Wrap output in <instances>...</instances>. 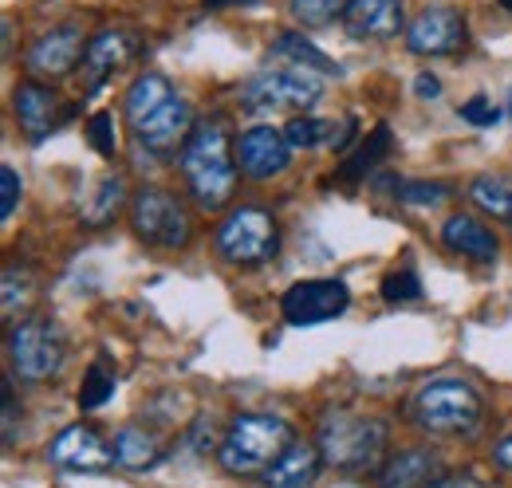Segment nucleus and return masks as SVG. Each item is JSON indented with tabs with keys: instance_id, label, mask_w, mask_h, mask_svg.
<instances>
[{
	"instance_id": "f257e3e1",
	"label": "nucleus",
	"mask_w": 512,
	"mask_h": 488,
	"mask_svg": "<svg viewBox=\"0 0 512 488\" xmlns=\"http://www.w3.org/2000/svg\"><path fill=\"white\" fill-rule=\"evenodd\" d=\"M178 170L190 185V197L197 201V209L217 213L233 201L241 166H237V146H233L225 122L209 119L193 126L190 142L178 154Z\"/></svg>"
},
{
	"instance_id": "f03ea898",
	"label": "nucleus",
	"mask_w": 512,
	"mask_h": 488,
	"mask_svg": "<svg viewBox=\"0 0 512 488\" xmlns=\"http://www.w3.org/2000/svg\"><path fill=\"white\" fill-rule=\"evenodd\" d=\"M292 441L296 429L280 414H237L217 445V461L229 477H264Z\"/></svg>"
},
{
	"instance_id": "7ed1b4c3",
	"label": "nucleus",
	"mask_w": 512,
	"mask_h": 488,
	"mask_svg": "<svg viewBox=\"0 0 512 488\" xmlns=\"http://www.w3.org/2000/svg\"><path fill=\"white\" fill-rule=\"evenodd\" d=\"M316 445L323 453V465H331L339 473H367L383 461L386 445H390V429L383 418L331 410L320 418Z\"/></svg>"
},
{
	"instance_id": "20e7f679",
	"label": "nucleus",
	"mask_w": 512,
	"mask_h": 488,
	"mask_svg": "<svg viewBox=\"0 0 512 488\" xmlns=\"http://www.w3.org/2000/svg\"><path fill=\"white\" fill-rule=\"evenodd\" d=\"M410 422L430 437H469L485 422V402L465 378H434L410 398Z\"/></svg>"
},
{
	"instance_id": "39448f33",
	"label": "nucleus",
	"mask_w": 512,
	"mask_h": 488,
	"mask_svg": "<svg viewBox=\"0 0 512 488\" xmlns=\"http://www.w3.org/2000/svg\"><path fill=\"white\" fill-rule=\"evenodd\" d=\"M323 99V75L308 67H264L245 79L241 87V107L253 115H304L308 107H316Z\"/></svg>"
},
{
	"instance_id": "423d86ee",
	"label": "nucleus",
	"mask_w": 512,
	"mask_h": 488,
	"mask_svg": "<svg viewBox=\"0 0 512 488\" xmlns=\"http://www.w3.org/2000/svg\"><path fill=\"white\" fill-rule=\"evenodd\" d=\"M8 363L20 382H48L67 363V335L52 315H28L8 331Z\"/></svg>"
},
{
	"instance_id": "0eeeda50",
	"label": "nucleus",
	"mask_w": 512,
	"mask_h": 488,
	"mask_svg": "<svg viewBox=\"0 0 512 488\" xmlns=\"http://www.w3.org/2000/svg\"><path fill=\"white\" fill-rule=\"evenodd\" d=\"M217 256L233 268H256L268 264L280 252V225L268 209L260 205H241L233 213H225V221L217 225Z\"/></svg>"
},
{
	"instance_id": "6e6552de",
	"label": "nucleus",
	"mask_w": 512,
	"mask_h": 488,
	"mask_svg": "<svg viewBox=\"0 0 512 488\" xmlns=\"http://www.w3.org/2000/svg\"><path fill=\"white\" fill-rule=\"evenodd\" d=\"M130 225L138 241H146L150 248H166V252L186 248L193 237L186 205L162 185H142L130 197Z\"/></svg>"
},
{
	"instance_id": "1a4fd4ad",
	"label": "nucleus",
	"mask_w": 512,
	"mask_h": 488,
	"mask_svg": "<svg viewBox=\"0 0 512 488\" xmlns=\"http://www.w3.org/2000/svg\"><path fill=\"white\" fill-rule=\"evenodd\" d=\"M351 307V288L335 276H323V280H300L284 292L280 311L292 327H320L339 319L343 311Z\"/></svg>"
},
{
	"instance_id": "9d476101",
	"label": "nucleus",
	"mask_w": 512,
	"mask_h": 488,
	"mask_svg": "<svg viewBox=\"0 0 512 488\" xmlns=\"http://www.w3.org/2000/svg\"><path fill=\"white\" fill-rule=\"evenodd\" d=\"M190 134H193V107L182 95H174L170 103H162L154 115H146V119L134 126L138 150H146V154L158 158V162L178 158L182 146L190 142Z\"/></svg>"
},
{
	"instance_id": "9b49d317",
	"label": "nucleus",
	"mask_w": 512,
	"mask_h": 488,
	"mask_svg": "<svg viewBox=\"0 0 512 488\" xmlns=\"http://www.w3.org/2000/svg\"><path fill=\"white\" fill-rule=\"evenodd\" d=\"M237 166L249 182H272L292 166V142L284 130L260 122L237 138Z\"/></svg>"
},
{
	"instance_id": "f8f14e48",
	"label": "nucleus",
	"mask_w": 512,
	"mask_h": 488,
	"mask_svg": "<svg viewBox=\"0 0 512 488\" xmlns=\"http://www.w3.org/2000/svg\"><path fill=\"white\" fill-rule=\"evenodd\" d=\"M48 461L64 473H107L115 469V449L103 441V433L91 426H67L64 433H56V441L48 445Z\"/></svg>"
},
{
	"instance_id": "ddd939ff",
	"label": "nucleus",
	"mask_w": 512,
	"mask_h": 488,
	"mask_svg": "<svg viewBox=\"0 0 512 488\" xmlns=\"http://www.w3.org/2000/svg\"><path fill=\"white\" fill-rule=\"evenodd\" d=\"M461 44H465V16L457 8H446V4L418 12L406 28V48L414 56L438 60V56H453Z\"/></svg>"
},
{
	"instance_id": "4468645a",
	"label": "nucleus",
	"mask_w": 512,
	"mask_h": 488,
	"mask_svg": "<svg viewBox=\"0 0 512 488\" xmlns=\"http://www.w3.org/2000/svg\"><path fill=\"white\" fill-rule=\"evenodd\" d=\"M87 44H83V32L75 24H60L52 32H44L32 48H28V71L32 79H64L75 71V63L83 60Z\"/></svg>"
},
{
	"instance_id": "2eb2a0df",
	"label": "nucleus",
	"mask_w": 512,
	"mask_h": 488,
	"mask_svg": "<svg viewBox=\"0 0 512 488\" xmlns=\"http://www.w3.org/2000/svg\"><path fill=\"white\" fill-rule=\"evenodd\" d=\"M12 111H16V119L24 126V134L32 138V142H44L56 126H60V95H56V87H48L44 79H24V83H16V91H12Z\"/></svg>"
},
{
	"instance_id": "dca6fc26",
	"label": "nucleus",
	"mask_w": 512,
	"mask_h": 488,
	"mask_svg": "<svg viewBox=\"0 0 512 488\" xmlns=\"http://www.w3.org/2000/svg\"><path fill=\"white\" fill-rule=\"evenodd\" d=\"M402 20H406L402 0H347L343 8V28L351 40L386 44L402 32Z\"/></svg>"
},
{
	"instance_id": "f3484780",
	"label": "nucleus",
	"mask_w": 512,
	"mask_h": 488,
	"mask_svg": "<svg viewBox=\"0 0 512 488\" xmlns=\"http://www.w3.org/2000/svg\"><path fill=\"white\" fill-rule=\"evenodd\" d=\"M138 40L134 32H123V28H103L87 40V52H83V75H87V87H103L107 75H115L119 67H127L130 56H134Z\"/></svg>"
},
{
	"instance_id": "a211bd4d",
	"label": "nucleus",
	"mask_w": 512,
	"mask_h": 488,
	"mask_svg": "<svg viewBox=\"0 0 512 488\" xmlns=\"http://www.w3.org/2000/svg\"><path fill=\"white\" fill-rule=\"evenodd\" d=\"M442 244L457 256H469V260H481V264H493L501 256V241L497 233L481 221V217H469V213H457L442 225Z\"/></svg>"
},
{
	"instance_id": "6ab92c4d",
	"label": "nucleus",
	"mask_w": 512,
	"mask_h": 488,
	"mask_svg": "<svg viewBox=\"0 0 512 488\" xmlns=\"http://www.w3.org/2000/svg\"><path fill=\"white\" fill-rule=\"evenodd\" d=\"M442 473H446V465L434 449H406L383 465L379 488H430Z\"/></svg>"
},
{
	"instance_id": "aec40b11",
	"label": "nucleus",
	"mask_w": 512,
	"mask_h": 488,
	"mask_svg": "<svg viewBox=\"0 0 512 488\" xmlns=\"http://www.w3.org/2000/svg\"><path fill=\"white\" fill-rule=\"evenodd\" d=\"M323 469V453L316 441H292L284 457L260 477L268 488H308Z\"/></svg>"
},
{
	"instance_id": "412c9836",
	"label": "nucleus",
	"mask_w": 512,
	"mask_h": 488,
	"mask_svg": "<svg viewBox=\"0 0 512 488\" xmlns=\"http://www.w3.org/2000/svg\"><path fill=\"white\" fill-rule=\"evenodd\" d=\"M123 201H127V182H123L119 174H103L99 182L83 193V201H79V217H83V225L103 229V225H111V221L119 217Z\"/></svg>"
},
{
	"instance_id": "4be33fe9",
	"label": "nucleus",
	"mask_w": 512,
	"mask_h": 488,
	"mask_svg": "<svg viewBox=\"0 0 512 488\" xmlns=\"http://www.w3.org/2000/svg\"><path fill=\"white\" fill-rule=\"evenodd\" d=\"M390 150H394V134H390V126H375V130H367V138L359 142V150L339 166V182H359V178H367L371 170H379L386 158H390Z\"/></svg>"
},
{
	"instance_id": "5701e85b",
	"label": "nucleus",
	"mask_w": 512,
	"mask_h": 488,
	"mask_svg": "<svg viewBox=\"0 0 512 488\" xmlns=\"http://www.w3.org/2000/svg\"><path fill=\"white\" fill-rule=\"evenodd\" d=\"M111 449H115V465H123V469H130V473H142V469L158 465V457H162L158 437L142 426L119 429L115 441H111Z\"/></svg>"
},
{
	"instance_id": "b1692460",
	"label": "nucleus",
	"mask_w": 512,
	"mask_h": 488,
	"mask_svg": "<svg viewBox=\"0 0 512 488\" xmlns=\"http://www.w3.org/2000/svg\"><path fill=\"white\" fill-rule=\"evenodd\" d=\"M174 99V83L166 79V75H158V71H146V75H138L134 83L127 87V119L130 126H138V122L146 119V115H154L162 103H170Z\"/></svg>"
},
{
	"instance_id": "393cba45",
	"label": "nucleus",
	"mask_w": 512,
	"mask_h": 488,
	"mask_svg": "<svg viewBox=\"0 0 512 488\" xmlns=\"http://www.w3.org/2000/svg\"><path fill=\"white\" fill-rule=\"evenodd\" d=\"M272 52L280 56V60L296 63V67H308V71H320V75H343V67L331 60L327 52H320L308 36H300V32H280L276 36V44H272Z\"/></svg>"
},
{
	"instance_id": "a878e982",
	"label": "nucleus",
	"mask_w": 512,
	"mask_h": 488,
	"mask_svg": "<svg viewBox=\"0 0 512 488\" xmlns=\"http://www.w3.org/2000/svg\"><path fill=\"white\" fill-rule=\"evenodd\" d=\"M469 201L489 217L512 221V174H477L469 182Z\"/></svg>"
},
{
	"instance_id": "bb28decb",
	"label": "nucleus",
	"mask_w": 512,
	"mask_h": 488,
	"mask_svg": "<svg viewBox=\"0 0 512 488\" xmlns=\"http://www.w3.org/2000/svg\"><path fill=\"white\" fill-rule=\"evenodd\" d=\"M383 189H390V197L394 201H402V205H414V209H438V205H446L449 197V185L442 182H410V178H379Z\"/></svg>"
},
{
	"instance_id": "cd10ccee",
	"label": "nucleus",
	"mask_w": 512,
	"mask_h": 488,
	"mask_svg": "<svg viewBox=\"0 0 512 488\" xmlns=\"http://www.w3.org/2000/svg\"><path fill=\"white\" fill-rule=\"evenodd\" d=\"M36 300V276L24 264H8L4 268V288H0V304H4V319L16 323V315H24Z\"/></svg>"
},
{
	"instance_id": "c85d7f7f",
	"label": "nucleus",
	"mask_w": 512,
	"mask_h": 488,
	"mask_svg": "<svg viewBox=\"0 0 512 488\" xmlns=\"http://www.w3.org/2000/svg\"><path fill=\"white\" fill-rule=\"evenodd\" d=\"M284 134H288V142H292V150H312V146H331V138H335V122L327 119H316V115H292V122L284 126Z\"/></svg>"
},
{
	"instance_id": "c756f323",
	"label": "nucleus",
	"mask_w": 512,
	"mask_h": 488,
	"mask_svg": "<svg viewBox=\"0 0 512 488\" xmlns=\"http://www.w3.org/2000/svg\"><path fill=\"white\" fill-rule=\"evenodd\" d=\"M111 394H115V374H107L99 363L87 366L83 386H79V410H99L111 402Z\"/></svg>"
},
{
	"instance_id": "7c9ffc66",
	"label": "nucleus",
	"mask_w": 512,
	"mask_h": 488,
	"mask_svg": "<svg viewBox=\"0 0 512 488\" xmlns=\"http://www.w3.org/2000/svg\"><path fill=\"white\" fill-rule=\"evenodd\" d=\"M347 0H288V12L296 24L304 28H320V24H331L335 16H343Z\"/></svg>"
},
{
	"instance_id": "2f4dec72",
	"label": "nucleus",
	"mask_w": 512,
	"mask_h": 488,
	"mask_svg": "<svg viewBox=\"0 0 512 488\" xmlns=\"http://www.w3.org/2000/svg\"><path fill=\"white\" fill-rule=\"evenodd\" d=\"M383 300L386 304H414L422 300V280L414 268H398L383 280Z\"/></svg>"
},
{
	"instance_id": "473e14b6",
	"label": "nucleus",
	"mask_w": 512,
	"mask_h": 488,
	"mask_svg": "<svg viewBox=\"0 0 512 488\" xmlns=\"http://www.w3.org/2000/svg\"><path fill=\"white\" fill-rule=\"evenodd\" d=\"M87 138H91V146H95L103 158H115V150H119V138H115V115H111V111H95L91 122H87Z\"/></svg>"
},
{
	"instance_id": "72a5a7b5",
	"label": "nucleus",
	"mask_w": 512,
	"mask_h": 488,
	"mask_svg": "<svg viewBox=\"0 0 512 488\" xmlns=\"http://www.w3.org/2000/svg\"><path fill=\"white\" fill-rule=\"evenodd\" d=\"M20 193H24V182H20V174H16L12 166H4V170H0V221H12Z\"/></svg>"
},
{
	"instance_id": "f704fd0d",
	"label": "nucleus",
	"mask_w": 512,
	"mask_h": 488,
	"mask_svg": "<svg viewBox=\"0 0 512 488\" xmlns=\"http://www.w3.org/2000/svg\"><path fill=\"white\" fill-rule=\"evenodd\" d=\"M457 115H461L465 122H473V126H493V122L501 119V111H497V107H493V103H489L485 95L469 99V103H465V107H461Z\"/></svg>"
},
{
	"instance_id": "c9c22d12",
	"label": "nucleus",
	"mask_w": 512,
	"mask_h": 488,
	"mask_svg": "<svg viewBox=\"0 0 512 488\" xmlns=\"http://www.w3.org/2000/svg\"><path fill=\"white\" fill-rule=\"evenodd\" d=\"M430 488H485L473 473H442Z\"/></svg>"
},
{
	"instance_id": "e433bc0d",
	"label": "nucleus",
	"mask_w": 512,
	"mask_h": 488,
	"mask_svg": "<svg viewBox=\"0 0 512 488\" xmlns=\"http://www.w3.org/2000/svg\"><path fill=\"white\" fill-rule=\"evenodd\" d=\"M16 394H12V382H4V437L12 441V426H16Z\"/></svg>"
},
{
	"instance_id": "4c0bfd02",
	"label": "nucleus",
	"mask_w": 512,
	"mask_h": 488,
	"mask_svg": "<svg viewBox=\"0 0 512 488\" xmlns=\"http://www.w3.org/2000/svg\"><path fill=\"white\" fill-rule=\"evenodd\" d=\"M438 91H442V83H438L430 71H422V75L414 79V95H418V99H434Z\"/></svg>"
},
{
	"instance_id": "58836bf2",
	"label": "nucleus",
	"mask_w": 512,
	"mask_h": 488,
	"mask_svg": "<svg viewBox=\"0 0 512 488\" xmlns=\"http://www.w3.org/2000/svg\"><path fill=\"white\" fill-rule=\"evenodd\" d=\"M493 461H497L501 469H509V473H512V433L501 441V445H497V449H493Z\"/></svg>"
},
{
	"instance_id": "ea45409f",
	"label": "nucleus",
	"mask_w": 512,
	"mask_h": 488,
	"mask_svg": "<svg viewBox=\"0 0 512 488\" xmlns=\"http://www.w3.org/2000/svg\"><path fill=\"white\" fill-rule=\"evenodd\" d=\"M351 138H355V119H347L343 126H339V134L331 138V146H335V150H343V146H347Z\"/></svg>"
},
{
	"instance_id": "a19ab883",
	"label": "nucleus",
	"mask_w": 512,
	"mask_h": 488,
	"mask_svg": "<svg viewBox=\"0 0 512 488\" xmlns=\"http://www.w3.org/2000/svg\"><path fill=\"white\" fill-rule=\"evenodd\" d=\"M237 4H260V0H205L209 12H221V8H237Z\"/></svg>"
},
{
	"instance_id": "79ce46f5",
	"label": "nucleus",
	"mask_w": 512,
	"mask_h": 488,
	"mask_svg": "<svg viewBox=\"0 0 512 488\" xmlns=\"http://www.w3.org/2000/svg\"><path fill=\"white\" fill-rule=\"evenodd\" d=\"M497 4H501V8H509V12H512V0H497Z\"/></svg>"
}]
</instances>
